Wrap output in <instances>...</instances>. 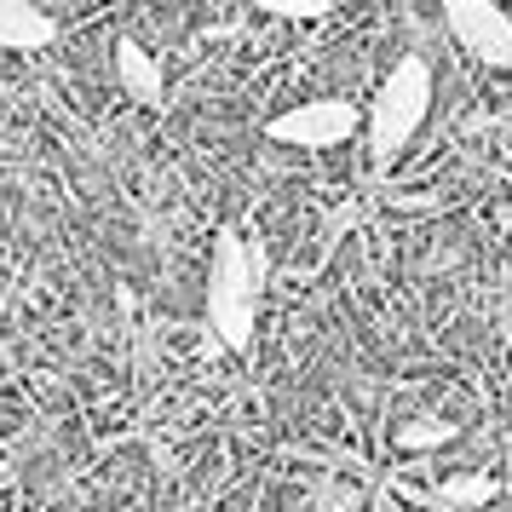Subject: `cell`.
Returning <instances> with one entry per match:
<instances>
[{
  "mask_svg": "<svg viewBox=\"0 0 512 512\" xmlns=\"http://www.w3.org/2000/svg\"><path fill=\"white\" fill-rule=\"evenodd\" d=\"M259 294H265V248L248 231H219L208 259V328L219 346L242 351L254 340Z\"/></svg>",
  "mask_w": 512,
  "mask_h": 512,
  "instance_id": "1",
  "label": "cell"
},
{
  "mask_svg": "<svg viewBox=\"0 0 512 512\" xmlns=\"http://www.w3.org/2000/svg\"><path fill=\"white\" fill-rule=\"evenodd\" d=\"M432 110V64L420 58V52H403L386 81H380V93H374V110L363 116L369 127V150H374V167H392L403 156V144L420 133V121Z\"/></svg>",
  "mask_w": 512,
  "mask_h": 512,
  "instance_id": "2",
  "label": "cell"
},
{
  "mask_svg": "<svg viewBox=\"0 0 512 512\" xmlns=\"http://www.w3.org/2000/svg\"><path fill=\"white\" fill-rule=\"evenodd\" d=\"M363 133V110L351 98H305L294 110L265 121V139L288 144V150H334Z\"/></svg>",
  "mask_w": 512,
  "mask_h": 512,
  "instance_id": "3",
  "label": "cell"
},
{
  "mask_svg": "<svg viewBox=\"0 0 512 512\" xmlns=\"http://www.w3.org/2000/svg\"><path fill=\"white\" fill-rule=\"evenodd\" d=\"M443 29L455 35V47H466V58L512 70V18L495 0H443Z\"/></svg>",
  "mask_w": 512,
  "mask_h": 512,
  "instance_id": "4",
  "label": "cell"
},
{
  "mask_svg": "<svg viewBox=\"0 0 512 512\" xmlns=\"http://www.w3.org/2000/svg\"><path fill=\"white\" fill-rule=\"evenodd\" d=\"M52 35H58V24H52L47 6L0 0V47L6 52H41V47H52Z\"/></svg>",
  "mask_w": 512,
  "mask_h": 512,
  "instance_id": "5",
  "label": "cell"
},
{
  "mask_svg": "<svg viewBox=\"0 0 512 512\" xmlns=\"http://www.w3.org/2000/svg\"><path fill=\"white\" fill-rule=\"evenodd\" d=\"M116 81L127 98L139 104H162L167 98V75H162V58L144 52L139 41H116Z\"/></svg>",
  "mask_w": 512,
  "mask_h": 512,
  "instance_id": "6",
  "label": "cell"
},
{
  "mask_svg": "<svg viewBox=\"0 0 512 512\" xmlns=\"http://www.w3.org/2000/svg\"><path fill=\"white\" fill-rule=\"evenodd\" d=\"M495 495H501V484H495L489 472H455V478H443V484L432 489L426 501H432V507L461 512V507H489Z\"/></svg>",
  "mask_w": 512,
  "mask_h": 512,
  "instance_id": "7",
  "label": "cell"
},
{
  "mask_svg": "<svg viewBox=\"0 0 512 512\" xmlns=\"http://www.w3.org/2000/svg\"><path fill=\"white\" fill-rule=\"evenodd\" d=\"M455 432H461L455 420L420 415V420H403V426H397V443H403V449H438V443H449Z\"/></svg>",
  "mask_w": 512,
  "mask_h": 512,
  "instance_id": "8",
  "label": "cell"
},
{
  "mask_svg": "<svg viewBox=\"0 0 512 512\" xmlns=\"http://www.w3.org/2000/svg\"><path fill=\"white\" fill-rule=\"evenodd\" d=\"M254 6L282 18V24H317V18H328V0H254Z\"/></svg>",
  "mask_w": 512,
  "mask_h": 512,
  "instance_id": "9",
  "label": "cell"
}]
</instances>
